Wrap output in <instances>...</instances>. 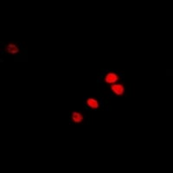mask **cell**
<instances>
[{
  "mask_svg": "<svg viewBox=\"0 0 173 173\" xmlns=\"http://www.w3.org/2000/svg\"><path fill=\"white\" fill-rule=\"evenodd\" d=\"M105 80H106L107 83L113 84V83H115V82H117L119 80V76L115 73L110 72V73L107 74V75L105 77Z\"/></svg>",
  "mask_w": 173,
  "mask_h": 173,
  "instance_id": "obj_1",
  "label": "cell"
},
{
  "mask_svg": "<svg viewBox=\"0 0 173 173\" xmlns=\"http://www.w3.org/2000/svg\"><path fill=\"white\" fill-rule=\"evenodd\" d=\"M112 90L117 95H122L124 94V92H125V89H124L123 85H121V84L113 85L112 86Z\"/></svg>",
  "mask_w": 173,
  "mask_h": 173,
  "instance_id": "obj_2",
  "label": "cell"
},
{
  "mask_svg": "<svg viewBox=\"0 0 173 173\" xmlns=\"http://www.w3.org/2000/svg\"><path fill=\"white\" fill-rule=\"evenodd\" d=\"M86 104L89 105V107L93 108V109H96L99 107V102L95 100V99H93V98H89L86 101Z\"/></svg>",
  "mask_w": 173,
  "mask_h": 173,
  "instance_id": "obj_3",
  "label": "cell"
},
{
  "mask_svg": "<svg viewBox=\"0 0 173 173\" xmlns=\"http://www.w3.org/2000/svg\"><path fill=\"white\" fill-rule=\"evenodd\" d=\"M84 117L82 116V114L78 112H74L72 113V119L75 122V123H80L83 120Z\"/></svg>",
  "mask_w": 173,
  "mask_h": 173,
  "instance_id": "obj_4",
  "label": "cell"
},
{
  "mask_svg": "<svg viewBox=\"0 0 173 173\" xmlns=\"http://www.w3.org/2000/svg\"><path fill=\"white\" fill-rule=\"evenodd\" d=\"M6 51L9 52L10 54H17L18 53L19 50L15 44H9L6 48Z\"/></svg>",
  "mask_w": 173,
  "mask_h": 173,
  "instance_id": "obj_5",
  "label": "cell"
}]
</instances>
